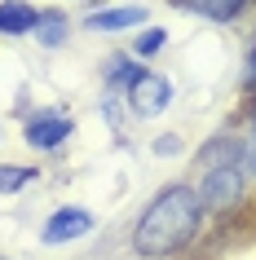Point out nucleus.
Here are the masks:
<instances>
[{
    "instance_id": "1",
    "label": "nucleus",
    "mask_w": 256,
    "mask_h": 260,
    "mask_svg": "<svg viewBox=\"0 0 256 260\" xmlns=\"http://www.w3.org/2000/svg\"><path fill=\"white\" fill-rule=\"evenodd\" d=\"M199 216H203L199 194L190 190V185H168L141 212V220H137V230H133V247L141 256H173V251H181L194 238Z\"/></svg>"
},
{
    "instance_id": "2",
    "label": "nucleus",
    "mask_w": 256,
    "mask_h": 260,
    "mask_svg": "<svg viewBox=\"0 0 256 260\" xmlns=\"http://www.w3.org/2000/svg\"><path fill=\"white\" fill-rule=\"evenodd\" d=\"M243 199V172L234 164L230 168H208V177L199 185V203L203 207H234Z\"/></svg>"
},
{
    "instance_id": "3",
    "label": "nucleus",
    "mask_w": 256,
    "mask_h": 260,
    "mask_svg": "<svg viewBox=\"0 0 256 260\" xmlns=\"http://www.w3.org/2000/svg\"><path fill=\"white\" fill-rule=\"evenodd\" d=\"M128 102H133V110L141 115V119H150V115H159L168 102H173V84L163 80V75H141V80L128 88Z\"/></svg>"
},
{
    "instance_id": "4",
    "label": "nucleus",
    "mask_w": 256,
    "mask_h": 260,
    "mask_svg": "<svg viewBox=\"0 0 256 260\" xmlns=\"http://www.w3.org/2000/svg\"><path fill=\"white\" fill-rule=\"evenodd\" d=\"M93 230V216L84 212V207H58L53 216L44 220V243H71V238H80V234Z\"/></svg>"
},
{
    "instance_id": "5",
    "label": "nucleus",
    "mask_w": 256,
    "mask_h": 260,
    "mask_svg": "<svg viewBox=\"0 0 256 260\" xmlns=\"http://www.w3.org/2000/svg\"><path fill=\"white\" fill-rule=\"evenodd\" d=\"M67 137H71V119L67 115H36V119L27 123V141L36 150H53V146H62Z\"/></svg>"
},
{
    "instance_id": "6",
    "label": "nucleus",
    "mask_w": 256,
    "mask_h": 260,
    "mask_svg": "<svg viewBox=\"0 0 256 260\" xmlns=\"http://www.w3.org/2000/svg\"><path fill=\"white\" fill-rule=\"evenodd\" d=\"M137 22H150V14L141 5H120V9H102V14H89L84 27L89 31H128Z\"/></svg>"
},
{
    "instance_id": "7",
    "label": "nucleus",
    "mask_w": 256,
    "mask_h": 260,
    "mask_svg": "<svg viewBox=\"0 0 256 260\" xmlns=\"http://www.w3.org/2000/svg\"><path fill=\"white\" fill-rule=\"evenodd\" d=\"M40 27V9H31L27 0H5L0 5V31L5 36H27Z\"/></svg>"
},
{
    "instance_id": "8",
    "label": "nucleus",
    "mask_w": 256,
    "mask_h": 260,
    "mask_svg": "<svg viewBox=\"0 0 256 260\" xmlns=\"http://www.w3.org/2000/svg\"><path fill=\"white\" fill-rule=\"evenodd\" d=\"M177 5H186V9H194V14L212 18V22H230L247 0H177Z\"/></svg>"
},
{
    "instance_id": "9",
    "label": "nucleus",
    "mask_w": 256,
    "mask_h": 260,
    "mask_svg": "<svg viewBox=\"0 0 256 260\" xmlns=\"http://www.w3.org/2000/svg\"><path fill=\"white\" fill-rule=\"evenodd\" d=\"M36 36H40V44L58 49V44L67 40V14H62V9H44V14H40V27H36Z\"/></svg>"
},
{
    "instance_id": "10",
    "label": "nucleus",
    "mask_w": 256,
    "mask_h": 260,
    "mask_svg": "<svg viewBox=\"0 0 256 260\" xmlns=\"http://www.w3.org/2000/svg\"><path fill=\"white\" fill-rule=\"evenodd\" d=\"M31 177H36V168H0V194L22 190V185H27Z\"/></svg>"
},
{
    "instance_id": "11",
    "label": "nucleus",
    "mask_w": 256,
    "mask_h": 260,
    "mask_svg": "<svg viewBox=\"0 0 256 260\" xmlns=\"http://www.w3.org/2000/svg\"><path fill=\"white\" fill-rule=\"evenodd\" d=\"M163 40H168V36H163L159 27L141 31V36H137V57H150V53H159V49H163Z\"/></svg>"
},
{
    "instance_id": "12",
    "label": "nucleus",
    "mask_w": 256,
    "mask_h": 260,
    "mask_svg": "<svg viewBox=\"0 0 256 260\" xmlns=\"http://www.w3.org/2000/svg\"><path fill=\"white\" fill-rule=\"evenodd\" d=\"M247 88L256 93V49H252V67H247Z\"/></svg>"
},
{
    "instance_id": "13",
    "label": "nucleus",
    "mask_w": 256,
    "mask_h": 260,
    "mask_svg": "<svg viewBox=\"0 0 256 260\" xmlns=\"http://www.w3.org/2000/svg\"><path fill=\"white\" fill-rule=\"evenodd\" d=\"M247 164H252V172H256V133H252V146H247Z\"/></svg>"
},
{
    "instance_id": "14",
    "label": "nucleus",
    "mask_w": 256,
    "mask_h": 260,
    "mask_svg": "<svg viewBox=\"0 0 256 260\" xmlns=\"http://www.w3.org/2000/svg\"><path fill=\"white\" fill-rule=\"evenodd\" d=\"M252 133H256V115H252Z\"/></svg>"
}]
</instances>
